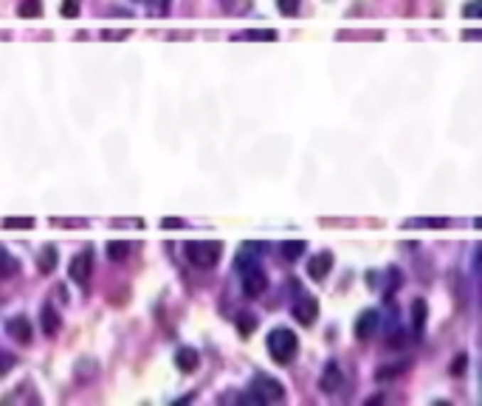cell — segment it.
I'll return each instance as SVG.
<instances>
[{"label":"cell","instance_id":"603a6c76","mask_svg":"<svg viewBox=\"0 0 482 406\" xmlns=\"http://www.w3.org/2000/svg\"><path fill=\"white\" fill-rule=\"evenodd\" d=\"M277 9L282 14H288V17H294L299 11V0H277Z\"/></svg>","mask_w":482,"mask_h":406},{"label":"cell","instance_id":"8992f818","mask_svg":"<svg viewBox=\"0 0 482 406\" xmlns=\"http://www.w3.org/2000/svg\"><path fill=\"white\" fill-rule=\"evenodd\" d=\"M316 316H319V302H316L311 294L302 291V297L294 302V319H296L299 325L311 327L316 322Z\"/></svg>","mask_w":482,"mask_h":406},{"label":"cell","instance_id":"7402d4cb","mask_svg":"<svg viewBox=\"0 0 482 406\" xmlns=\"http://www.w3.org/2000/svg\"><path fill=\"white\" fill-rule=\"evenodd\" d=\"M14 364H17V358H14L9 350H3V347H0V378H3L9 370H14Z\"/></svg>","mask_w":482,"mask_h":406},{"label":"cell","instance_id":"7c38bea8","mask_svg":"<svg viewBox=\"0 0 482 406\" xmlns=\"http://www.w3.org/2000/svg\"><path fill=\"white\" fill-rule=\"evenodd\" d=\"M60 327H63L60 311H57L54 305H43V333H45V336H54V333H60Z\"/></svg>","mask_w":482,"mask_h":406},{"label":"cell","instance_id":"9c48e42d","mask_svg":"<svg viewBox=\"0 0 482 406\" xmlns=\"http://www.w3.org/2000/svg\"><path fill=\"white\" fill-rule=\"evenodd\" d=\"M378 327H381V314H378V311H364V314L355 319V336H358L361 341H367V338H373V336L378 333Z\"/></svg>","mask_w":482,"mask_h":406},{"label":"cell","instance_id":"277c9868","mask_svg":"<svg viewBox=\"0 0 482 406\" xmlns=\"http://www.w3.org/2000/svg\"><path fill=\"white\" fill-rule=\"evenodd\" d=\"M223 254V243L220 240H192L186 243V260L195 268H212Z\"/></svg>","mask_w":482,"mask_h":406},{"label":"cell","instance_id":"cb8c5ba5","mask_svg":"<svg viewBox=\"0 0 482 406\" xmlns=\"http://www.w3.org/2000/svg\"><path fill=\"white\" fill-rule=\"evenodd\" d=\"M80 14V0H65L63 3V17H77Z\"/></svg>","mask_w":482,"mask_h":406},{"label":"cell","instance_id":"2e32d148","mask_svg":"<svg viewBox=\"0 0 482 406\" xmlns=\"http://www.w3.org/2000/svg\"><path fill=\"white\" fill-rule=\"evenodd\" d=\"M237 37L240 40H265V43H271V40H277V31H271V28H248V31H240Z\"/></svg>","mask_w":482,"mask_h":406},{"label":"cell","instance_id":"d6986e66","mask_svg":"<svg viewBox=\"0 0 482 406\" xmlns=\"http://www.w3.org/2000/svg\"><path fill=\"white\" fill-rule=\"evenodd\" d=\"M412 325L417 330L426 325V302L423 299H414V305H412Z\"/></svg>","mask_w":482,"mask_h":406},{"label":"cell","instance_id":"e0dca14e","mask_svg":"<svg viewBox=\"0 0 482 406\" xmlns=\"http://www.w3.org/2000/svg\"><path fill=\"white\" fill-rule=\"evenodd\" d=\"M54 265H57V251H54L51 245H45L43 254H40V271H43V274H51Z\"/></svg>","mask_w":482,"mask_h":406},{"label":"cell","instance_id":"9a60e30c","mask_svg":"<svg viewBox=\"0 0 482 406\" xmlns=\"http://www.w3.org/2000/svg\"><path fill=\"white\" fill-rule=\"evenodd\" d=\"M305 240H285V243L279 245V254L288 260V262H294V260H299L302 254H305Z\"/></svg>","mask_w":482,"mask_h":406},{"label":"cell","instance_id":"8fae6325","mask_svg":"<svg viewBox=\"0 0 482 406\" xmlns=\"http://www.w3.org/2000/svg\"><path fill=\"white\" fill-rule=\"evenodd\" d=\"M198 361H200V356H198L195 347H181V350L175 353V367H178L181 373H195V370H198Z\"/></svg>","mask_w":482,"mask_h":406},{"label":"cell","instance_id":"4fadbf2b","mask_svg":"<svg viewBox=\"0 0 482 406\" xmlns=\"http://www.w3.org/2000/svg\"><path fill=\"white\" fill-rule=\"evenodd\" d=\"M406 229H446L449 218H409L403 220Z\"/></svg>","mask_w":482,"mask_h":406},{"label":"cell","instance_id":"7a4b0ae2","mask_svg":"<svg viewBox=\"0 0 482 406\" xmlns=\"http://www.w3.org/2000/svg\"><path fill=\"white\" fill-rule=\"evenodd\" d=\"M285 398V387L271 378V375H257L248 387L245 395H237V401L242 404H254V406H268V404H279Z\"/></svg>","mask_w":482,"mask_h":406},{"label":"cell","instance_id":"5b68a950","mask_svg":"<svg viewBox=\"0 0 482 406\" xmlns=\"http://www.w3.org/2000/svg\"><path fill=\"white\" fill-rule=\"evenodd\" d=\"M93 260H96L93 248H82L80 254L71 260V265H68V277H71L77 285H82V288L90 285V277H93Z\"/></svg>","mask_w":482,"mask_h":406},{"label":"cell","instance_id":"4316f807","mask_svg":"<svg viewBox=\"0 0 482 406\" xmlns=\"http://www.w3.org/2000/svg\"><path fill=\"white\" fill-rule=\"evenodd\" d=\"M136 3H144V6H153L156 0H136Z\"/></svg>","mask_w":482,"mask_h":406},{"label":"cell","instance_id":"d4e9b609","mask_svg":"<svg viewBox=\"0 0 482 406\" xmlns=\"http://www.w3.org/2000/svg\"><path fill=\"white\" fill-rule=\"evenodd\" d=\"M251 325H254V319H245V314H242V319H240L242 333H248V330H251Z\"/></svg>","mask_w":482,"mask_h":406},{"label":"cell","instance_id":"ffe728a7","mask_svg":"<svg viewBox=\"0 0 482 406\" xmlns=\"http://www.w3.org/2000/svg\"><path fill=\"white\" fill-rule=\"evenodd\" d=\"M130 254V245L127 243H119V240H113V243H107V257L113 260V262H119V260H124Z\"/></svg>","mask_w":482,"mask_h":406},{"label":"cell","instance_id":"3957f363","mask_svg":"<svg viewBox=\"0 0 482 406\" xmlns=\"http://www.w3.org/2000/svg\"><path fill=\"white\" fill-rule=\"evenodd\" d=\"M265 347H268V356L277 364H291L299 353V338L291 327H274L265 338Z\"/></svg>","mask_w":482,"mask_h":406},{"label":"cell","instance_id":"5bb4252c","mask_svg":"<svg viewBox=\"0 0 482 406\" xmlns=\"http://www.w3.org/2000/svg\"><path fill=\"white\" fill-rule=\"evenodd\" d=\"M17 401H28V404H31V401H37V404H40V395H37V392H34L28 384H20L14 392L3 395V404H17Z\"/></svg>","mask_w":482,"mask_h":406},{"label":"cell","instance_id":"484cf974","mask_svg":"<svg viewBox=\"0 0 482 406\" xmlns=\"http://www.w3.org/2000/svg\"><path fill=\"white\" fill-rule=\"evenodd\" d=\"M164 229H181V220H166L164 218Z\"/></svg>","mask_w":482,"mask_h":406},{"label":"cell","instance_id":"30bf717a","mask_svg":"<svg viewBox=\"0 0 482 406\" xmlns=\"http://www.w3.org/2000/svg\"><path fill=\"white\" fill-rule=\"evenodd\" d=\"M330 268H333V254L330 251H321L316 257H311V262H308V274H311V279H327V274H330Z\"/></svg>","mask_w":482,"mask_h":406},{"label":"cell","instance_id":"44dd1931","mask_svg":"<svg viewBox=\"0 0 482 406\" xmlns=\"http://www.w3.org/2000/svg\"><path fill=\"white\" fill-rule=\"evenodd\" d=\"M3 226H6V229H31V226H34V218H6Z\"/></svg>","mask_w":482,"mask_h":406},{"label":"cell","instance_id":"6da1fadb","mask_svg":"<svg viewBox=\"0 0 482 406\" xmlns=\"http://www.w3.org/2000/svg\"><path fill=\"white\" fill-rule=\"evenodd\" d=\"M235 268H237V277H240V285H242V294L248 299H257L265 294L268 288V274L265 268L257 262V257H251L248 251H240L237 260H235Z\"/></svg>","mask_w":482,"mask_h":406},{"label":"cell","instance_id":"ba28073f","mask_svg":"<svg viewBox=\"0 0 482 406\" xmlns=\"http://www.w3.org/2000/svg\"><path fill=\"white\" fill-rule=\"evenodd\" d=\"M6 333L17 341V344H28L31 338H34V327H31V319L28 316H11L9 322H6Z\"/></svg>","mask_w":482,"mask_h":406},{"label":"cell","instance_id":"52a82bcc","mask_svg":"<svg viewBox=\"0 0 482 406\" xmlns=\"http://www.w3.org/2000/svg\"><path fill=\"white\" fill-rule=\"evenodd\" d=\"M341 384H344V370H341V364L333 358V361H327V364H324V370H321L319 387H321V392L333 395V392H338V390H341Z\"/></svg>","mask_w":482,"mask_h":406},{"label":"cell","instance_id":"ac0fdd59","mask_svg":"<svg viewBox=\"0 0 482 406\" xmlns=\"http://www.w3.org/2000/svg\"><path fill=\"white\" fill-rule=\"evenodd\" d=\"M17 14H20V17H40V14H43V3H40V0H23V3L17 6Z\"/></svg>","mask_w":482,"mask_h":406}]
</instances>
